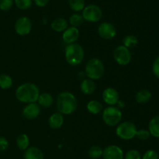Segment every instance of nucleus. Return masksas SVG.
<instances>
[{"label": "nucleus", "mask_w": 159, "mask_h": 159, "mask_svg": "<svg viewBox=\"0 0 159 159\" xmlns=\"http://www.w3.org/2000/svg\"><path fill=\"white\" fill-rule=\"evenodd\" d=\"M96 84H95L94 80L89 79V78L83 80L80 84V88L82 92L87 95L94 93L95 90H96Z\"/></svg>", "instance_id": "nucleus-17"}, {"label": "nucleus", "mask_w": 159, "mask_h": 159, "mask_svg": "<svg viewBox=\"0 0 159 159\" xmlns=\"http://www.w3.org/2000/svg\"><path fill=\"white\" fill-rule=\"evenodd\" d=\"M51 28L56 32H64L68 28V22L62 17L54 19L51 24Z\"/></svg>", "instance_id": "nucleus-18"}, {"label": "nucleus", "mask_w": 159, "mask_h": 159, "mask_svg": "<svg viewBox=\"0 0 159 159\" xmlns=\"http://www.w3.org/2000/svg\"><path fill=\"white\" fill-rule=\"evenodd\" d=\"M68 4L73 11L80 12L85 8V0H68Z\"/></svg>", "instance_id": "nucleus-27"}, {"label": "nucleus", "mask_w": 159, "mask_h": 159, "mask_svg": "<svg viewBox=\"0 0 159 159\" xmlns=\"http://www.w3.org/2000/svg\"><path fill=\"white\" fill-rule=\"evenodd\" d=\"M24 159H43V154L40 148L37 147H30L25 150L23 154Z\"/></svg>", "instance_id": "nucleus-16"}, {"label": "nucleus", "mask_w": 159, "mask_h": 159, "mask_svg": "<svg viewBox=\"0 0 159 159\" xmlns=\"http://www.w3.org/2000/svg\"><path fill=\"white\" fill-rule=\"evenodd\" d=\"M148 131L151 135L159 138V115L153 117L149 122Z\"/></svg>", "instance_id": "nucleus-20"}, {"label": "nucleus", "mask_w": 159, "mask_h": 159, "mask_svg": "<svg viewBox=\"0 0 159 159\" xmlns=\"http://www.w3.org/2000/svg\"><path fill=\"white\" fill-rule=\"evenodd\" d=\"M15 31L20 36H26L30 33L32 29V22L27 17H21L15 23Z\"/></svg>", "instance_id": "nucleus-9"}, {"label": "nucleus", "mask_w": 159, "mask_h": 159, "mask_svg": "<svg viewBox=\"0 0 159 159\" xmlns=\"http://www.w3.org/2000/svg\"><path fill=\"white\" fill-rule=\"evenodd\" d=\"M159 154L155 150H148L144 154L141 159H158Z\"/></svg>", "instance_id": "nucleus-33"}, {"label": "nucleus", "mask_w": 159, "mask_h": 159, "mask_svg": "<svg viewBox=\"0 0 159 159\" xmlns=\"http://www.w3.org/2000/svg\"><path fill=\"white\" fill-rule=\"evenodd\" d=\"M123 114L120 109L114 105H110L102 112V119L109 126H117L122 119Z\"/></svg>", "instance_id": "nucleus-5"}, {"label": "nucleus", "mask_w": 159, "mask_h": 159, "mask_svg": "<svg viewBox=\"0 0 159 159\" xmlns=\"http://www.w3.org/2000/svg\"><path fill=\"white\" fill-rule=\"evenodd\" d=\"M40 112H41L40 106L36 102H34L26 104L23 109L22 113H23V117L26 119L33 120L37 118L40 115Z\"/></svg>", "instance_id": "nucleus-12"}, {"label": "nucleus", "mask_w": 159, "mask_h": 159, "mask_svg": "<svg viewBox=\"0 0 159 159\" xmlns=\"http://www.w3.org/2000/svg\"><path fill=\"white\" fill-rule=\"evenodd\" d=\"M152 72L156 77L159 78V56L154 61L153 65H152Z\"/></svg>", "instance_id": "nucleus-34"}, {"label": "nucleus", "mask_w": 159, "mask_h": 159, "mask_svg": "<svg viewBox=\"0 0 159 159\" xmlns=\"http://www.w3.org/2000/svg\"><path fill=\"white\" fill-rule=\"evenodd\" d=\"M79 30L78 27L71 26L65 30L63 32L62 39L63 41L67 45L73 44L79 39Z\"/></svg>", "instance_id": "nucleus-14"}, {"label": "nucleus", "mask_w": 159, "mask_h": 159, "mask_svg": "<svg viewBox=\"0 0 159 159\" xmlns=\"http://www.w3.org/2000/svg\"><path fill=\"white\" fill-rule=\"evenodd\" d=\"M103 149L98 145H94L89 148L88 151L89 157L92 159H98L102 156Z\"/></svg>", "instance_id": "nucleus-25"}, {"label": "nucleus", "mask_w": 159, "mask_h": 159, "mask_svg": "<svg viewBox=\"0 0 159 159\" xmlns=\"http://www.w3.org/2000/svg\"><path fill=\"white\" fill-rule=\"evenodd\" d=\"M0 130H1V127H0Z\"/></svg>", "instance_id": "nucleus-37"}, {"label": "nucleus", "mask_w": 159, "mask_h": 159, "mask_svg": "<svg viewBox=\"0 0 159 159\" xmlns=\"http://www.w3.org/2000/svg\"><path fill=\"white\" fill-rule=\"evenodd\" d=\"M113 58L119 65H127L131 61V52L124 45H119L113 51Z\"/></svg>", "instance_id": "nucleus-8"}, {"label": "nucleus", "mask_w": 159, "mask_h": 159, "mask_svg": "<svg viewBox=\"0 0 159 159\" xmlns=\"http://www.w3.org/2000/svg\"><path fill=\"white\" fill-rule=\"evenodd\" d=\"M14 3L20 9L26 10L31 7L33 0H14Z\"/></svg>", "instance_id": "nucleus-29"}, {"label": "nucleus", "mask_w": 159, "mask_h": 159, "mask_svg": "<svg viewBox=\"0 0 159 159\" xmlns=\"http://www.w3.org/2000/svg\"><path fill=\"white\" fill-rule=\"evenodd\" d=\"M9 141L3 137H0V151H5L9 147Z\"/></svg>", "instance_id": "nucleus-35"}, {"label": "nucleus", "mask_w": 159, "mask_h": 159, "mask_svg": "<svg viewBox=\"0 0 159 159\" xmlns=\"http://www.w3.org/2000/svg\"><path fill=\"white\" fill-rule=\"evenodd\" d=\"M34 2L38 7H44L48 4L49 0H34Z\"/></svg>", "instance_id": "nucleus-36"}, {"label": "nucleus", "mask_w": 159, "mask_h": 159, "mask_svg": "<svg viewBox=\"0 0 159 159\" xmlns=\"http://www.w3.org/2000/svg\"><path fill=\"white\" fill-rule=\"evenodd\" d=\"M119 93L113 87H107L102 92V99L109 105H115L119 101Z\"/></svg>", "instance_id": "nucleus-13"}, {"label": "nucleus", "mask_w": 159, "mask_h": 159, "mask_svg": "<svg viewBox=\"0 0 159 159\" xmlns=\"http://www.w3.org/2000/svg\"><path fill=\"white\" fill-rule=\"evenodd\" d=\"M84 18L82 14L79 13H74L70 17L69 23L71 25V26L78 27V26H82V23H84Z\"/></svg>", "instance_id": "nucleus-28"}, {"label": "nucleus", "mask_w": 159, "mask_h": 159, "mask_svg": "<svg viewBox=\"0 0 159 159\" xmlns=\"http://www.w3.org/2000/svg\"><path fill=\"white\" fill-rule=\"evenodd\" d=\"M82 15L85 21L89 23H97L102 19V11L97 5L91 4L85 6Z\"/></svg>", "instance_id": "nucleus-7"}, {"label": "nucleus", "mask_w": 159, "mask_h": 159, "mask_svg": "<svg viewBox=\"0 0 159 159\" xmlns=\"http://www.w3.org/2000/svg\"><path fill=\"white\" fill-rule=\"evenodd\" d=\"M65 59L69 65L76 66L81 64L85 57L84 48L77 43L70 44L65 48Z\"/></svg>", "instance_id": "nucleus-3"}, {"label": "nucleus", "mask_w": 159, "mask_h": 159, "mask_svg": "<svg viewBox=\"0 0 159 159\" xmlns=\"http://www.w3.org/2000/svg\"><path fill=\"white\" fill-rule=\"evenodd\" d=\"M12 85V79L9 75L6 73L0 74V87L2 89H9Z\"/></svg>", "instance_id": "nucleus-24"}, {"label": "nucleus", "mask_w": 159, "mask_h": 159, "mask_svg": "<svg viewBox=\"0 0 159 159\" xmlns=\"http://www.w3.org/2000/svg\"><path fill=\"white\" fill-rule=\"evenodd\" d=\"M151 98H152V93L150 90H147V89L140 90L139 91L137 92L136 95H135V99H136L137 102L140 103V104L148 102L150 101Z\"/></svg>", "instance_id": "nucleus-21"}, {"label": "nucleus", "mask_w": 159, "mask_h": 159, "mask_svg": "<svg viewBox=\"0 0 159 159\" xmlns=\"http://www.w3.org/2000/svg\"><path fill=\"white\" fill-rule=\"evenodd\" d=\"M138 44V37L134 35H132V34L125 36L124 38L123 39V45L127 47V48H134V47L137 46Z\"/></svg>", "instance_id": "nucleus-26"}, {"label": "nucleus", "mask_w": 159, "mask_h": 159, "mask_svg": "<svg viewBox=\"0 0 159 159\" xmlns=\"http://www.w3.org/2000/svg\"><path fill=\"white\" fill-rule=\"evenodd\" d=\"M158 159H159V157H158Z\"/></svg>", "instance_id": "nucleus-38"}, {"label": "nucleus", "mask_w": 159, "mask_h": 159, "mask_svg": "<svg viewBox=\"0 0 159 159\" xmlns=\"http://www.w3.org/2000/svg\"><path fill=\"white\" fill-rule=\"evenodd\" d=\"M151 133L148 129H141L140 130L137 131L136 133V137H138L139 140H146L150 137Z\"/></svg>", "instance_id": "nucleus-32"}, {"label": "nucleus", "mask_w": 159, "mask_h": 159, "mask_svg": "<svg viewBox=\"0 0 159 159\" xmlns=\"http://www.w3.org/2000/svg\"><path fill=\"white\" fill-rule=\"evenodd\" d=\"M136 126L131 122H123L117 125L116 133L120 139L124 140H129L136 137Z\"/></svg>", "instance_id": "nucleus-6"}, {"label": "nucleus", "mask_w": 159, "mask_h": 159, "mask_svg": "<svg viewBox=\"0 0 159 159\" xmlns=\"http://www.w3.org/2000/svg\"><path fill=\"white\" fill-rule=\"evenodd\" d=\"M124 159H141V154L138 150L130 149L126 153Z\"/></svg>", "instance_id": "nucleus-30"}, {"label": "nucleus", "mask_w": 159, "mask_h": 159, "mask_svg": "<svg viewBox=\"0 0 159 159\" xmlns=\"http://www.w3.org/2000/svg\"><path fill=\"white\" fill-rule=\"evenodd\" d=\"M40 90L36 84L33 83H24L17 87L16 97L17 100L23 103H34L37 101Z\"/></svg>", "instance_id": "nucleus-2"}, {"label": "nucleus", "mask_w": 159, "mask_h": 159, "mask_svg": "<svg viewBox=\"0 0 159 159\" xmlns=\"http://www.w3.org/2000/svg\"><path fill=\"white\" fill-rule=\"evenodd\" d=\"M79 102L76 97L72 93L68 91L61 92L57 96V110L62 115H71L78 108Z\"/></svg>", "instance_id": "nucleus-1"}, {"label": "nucleus", "mask_w": 159, "mask_h": 159, "mask_svg": "<svg viewBox=\"0 0 159 159\" xmlns=\"http://www.w3.org/2000/svg\"><path fill=\"white\" fill-rule=\"evenodd\" d=\"M87 109L89 112L92 114H96L100 113L103 109V106L101 104L99 101H96V100H92V101H89L87 104Z\"/></svg>", "instance_id": "nucleus-23"}, {"label": "nucleus", "mask_w": 159, "mask_h": 159, "mask_svg": "<svg viewBox=\"0 0 159 159\" xmlns=\"http://www.w3.org/2000/svg\"><path fill=\"white\" fill-rule=\"evenodd\" d=\"M105 73V66L100 59L93 58L85 65V74L91 80H99Z\"/></svg>", "instance_id": "nucleus-4"}, {"label": "nucleus", "mask_w": 159, "mask_h": 159, "mask_svg": "<svg viewBox=\"0 0 159 159\" xmlns=\"http://www.w3.org/2000/svg\"><path fill=\"white\" fill-rule=\"evenodd\" d=\"M14 0H0V9L2 11H9L12 7Z\"/></svg>", "instance_id": "nucleus-31"}, {"label": "nucleus", "mask_w": 159, "mask_h": 159, "mask_svg": "<svg viewBox=\"0 0 159 159\" xmlns=\"http://www.w3.org/2000/svg\"><path fill=\"white\" fill-rule=\"evenodd\" d=\"M98 34L102 38L106 40H111L116 35V29L112 23L103 22L100 23L98 27Z\"/></svg>", "instance_id": "nucleus-10"}, {"label": "nucleus", "mask_w": 159, "mask_h": 159, "mask_svg": "<svg viewBox=\"0 0 159 159\" xmlns=\"http://www.w3.org/2000/svg\"><path fill=\"white\" fill-rule=\"evenodd\" d=\"M48 123H49L50 127L52 128L53 129H60L64 124L63 115L60 112H55V113L52 114L49 117Z\"/></svg>", "instance_id": "nucleus-15"}, {"label": "nucleus", "mask_w": 159, "mask_h": 159, "mask_svg": "<svg viewBox=\"0 0 159 159\" xmlns=\"http://www.w3.org/2000/svg\"><path fill=\"white\" fill-rule=\"evenodd\" d=\"M16 145L21 151H25L30 146V138L27 134L21 133L16 139Z\"/></svg>", "instance_id": "nucleus-22"}, {"label": "nucleus", "mask_w": 159, "mask_h": 159, "mask_svg": "<svg viewBox=\"0 0 159 159\" xmlns=\"http://www.w3.org/2000/svg\"><path fill=\"white\" fill-rule=\"evenodd\" d=\"M102 157L103 159H124V154L119 146L113 144L104 148Z\"/></svg>", "instance_id": "nucleus-11"}, {"label": "nucleus", "mask_w": 159, "mask_h": 159, "mask_svg": "<svg viewBox=\"0 0 159 159\" xmlns=\"http://www.w3.org/2000/svg\"><path fill=\"white\" fill-rule=\"evenodd\" d=\"M37 101H38L39 105L42 106V107H51L54 103V98L51 94L48 93V92H43V93L39 94Z\"/></svg>", "instance_id": "nucleus-19"}]
</instances>
